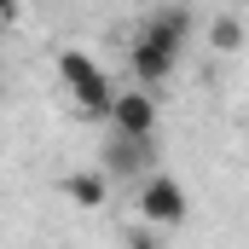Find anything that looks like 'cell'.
<instances>
[{"mask_svg": "<svg viewBox=\"0 0 249 249\" xmlns=\"http://www.w3.org/2000/svg\"><path fill=\"white\" fill-rule=\"evenodd\" d=\"M186 41H191V6H157V12L145 18V29L133 35V47H127L133 81H139V87L168 81L174 64H180V53H186Z\"/></svg>", "mask_w": 249, "mask_h": 249, "instance_id": "6da1fadb", "label": "cell"}, {"mask_svg": "<svg viewBox=\"0 0 249 249\" xmlns=\"http://www.w3.org/2000/svg\"><path fill=\"white\" fill-rule=\"evenodd\" d=\"M58 81L70 87V99H75V116H87V122H110V105H116V93H110V81H105V70L87 58V53H58Z\"/></svg>", "mask_w": 249, "mask_h": 249, "instance_id": "7a4b0ae2", "label": "cell"}, {"mask_svg": "<svg viewBox=\"0 0 249 249\" xmlns=\"http://www.w3.org/2000/svg\"><path fill=\"white\" fill-rule=\"evenodd\" d=\"M133 209L145 226H180L186 220V186L174 174H145L139 191H133Z\"/></svg>", "mask_w": 249, "mask_h": 249, "instance_id": "3957f363", "label": "cell"}, {"mask_svg": "<svg viewBox=\"0 0 249 249\" xmlns=\"http://www.w3.org/2000/svg\"><path fill=\"white\" fill-rule=\"evenodd\" d=\"M110 127H116V133H133V139H151V133H157V105H151V93H145V87L116 93V105H110Z\"/></svg>", "mask_w": 249, "mask_h": 249, "instance_id": "277c9868", "label": "cell"}, {"mask_svg": "<svg viewBox=\"0 0 249 249\" xmlns=\"http://www.w3.org/2000/svg\"><path fill=\"white\" fill-rule=\"evenodd\" d=\"M145 168H151V139L110 133V145H105V174H116V180H139Z\"/></svg>", "mask_w": 249, "mask_h": 249, "instance_id": "5b68a950", "label": "cell"}, {"mask_svg": "<svg viewBox=\"0 0 249 249\" xmlns=\"http://www.w3.org/2000/svg\"><path fill=\"white\" fill-rule=\"evenodd\" d=\"M64 197H70L75 209H105V197H110V174H93V168L64 174Z\"/></svg>", "mask_w": 249, "mask_h": 249, "instance_id": "8992f818", "label": "cell"}, {"mask_svg": "<svg viewBox=\"0 0 249 249\" xmlns=\"http://www.w3.org/2000/svg\"><path fill=\"white\" fill-rule=\"evenodd\" d=\"M209 41H214V53H238V47H244V23H238V18H214Z\"/></svg>", "mask_w": 249, "mask_h": 249, "instance_id": "52a82bcc", "label": "cell"}, {"mask_svg": "<svg viewBox=\"0 0 249 249\" xmlns=\"http://www.w3.org/2000/svg\"><path fill=\"white\" fill-rule=\"evenodd\" d=\"M127 249H162L157 232H127Z\"/></svg>", "mask_w": 249, "mask_h": 249, "instance_id": "ba28073f", "label": "cell"}, {"mask_svg": "<svg viewBox=\"0 0 249 249\" xmlns=\"http://www.w3.org/2000/svg\"><path fill=\"white\" fill-rule=\"evenodd\" d=\"M18 18V0H0V23H12Z\"/></svg>", "mask_w": 249, "mask_h": 249, "instance_id": "9c48e42d", "label": "cell"}]
</instances>
